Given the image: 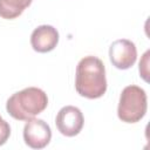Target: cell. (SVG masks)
<instances>
[{
	"label": "cell",
	"instance_id": "obj_1",
	"mask_svg": "<svg viewBox=\"0 0 150 150\" xmlns=\"http://www.w3.org/2000/svg\"><path fill=\"white\" fill-rule=\"evenodd\" d=\"M75 89L79 95L89 100L100 98L105 94V67L98 57L89 55L80 60L75 74Z\"/></svg>",
	"mask_w": 150,
	"mask_h": 150
},
{
	"label": "cell",
	"instance_id": "obj_2",
	"mask_svg": "<svg viewBox=\"0 0 150 150\" xmlns=\"http://www.w3.org/2000/svg\"><path fill=\"white\" fill-rule=\"evenodd\" d=\"M48 105L47 94L36 87L14 93L6 103L7 112L18 121H28L41 114Z\"/></svg>",
	"mask_w": 150,
	"mask_h": 150
},
{
	"label": "cell",
	"instance_id": "obj_3",
	"mask_svg": "<svg viewBox=\"0 0 150 150\" xmlns=\"http://www.w3.org/2000/svg\"><path fill=\"white\" fill-rule=\"evenodd\" d=\"M148 98L143 88L131 84L125 87L120 96L117 116L122 122H139L146 114Z\"/></svg>",
	"mask_w": 150,
	"mask_h": 150
},
{
	"label": "cell",
	"instance_id": "obj_4",
	"mask_svg": "<svg viewBox=\"0 0 150 150\" xmlns=\"http://www.w3.org/2000/svg\"><path fill=\"white\" fill-rule=\"evenodd\" d=\"M55 124L57 130L63 136L74 137L79 135L83 128V114L77 107L66 105L59 110L55 118Z\"/></svg>",
	"mask_w": 150,
	"mask_h": 150
},
{
	"label": "cell",
	"instance_id": "obj_5",
	"mask_svg": "<svg viewBox=\"0 0 150 150\" xmlns=\"http://www.w3.org/2000/svg\"><path fill=\"white\" fill-rule=\"evenodd\" d=\"M52 139L50 127L41 118H29L23 127V141L32 149H43Z\"/></svg>",
	"mask_w": 150,
	"mask_h": 150
},
{
	"label": "cell",
	"instance_id": "obj_6",
	"mask_svg": "<svg viewBox=\"0 0 150 150\" xmlns=\"http://www.w3.org/2000/svg\"><path fill=\"white\" fill-rule=\"evenodd\" d=\"M109 59L117 69L131 68L137 59V49L132 41L128 39H118L114 41L109 48Z\"/></svg>",
	"mask_w": 150,
	"mask_h": 150
},
{
	"label": "cell",
	"instance_id": "obj_7",
	"mask_svg": "<svg viewBox=\"0 0 150 150\" xmlns=\"http://www.w3.org/2000/svg\"><path fill=\"white\" fill-rule=\"evenodd\" d=\"M59 43V32L50 25L36 27L30 35V45L38 53H48Z\"/></svg>",
	"mask_w": 150,
	"mask_h": 150
},
{
	"label": "cell",
	"instance_id": "obj_8",
	"mask_svg": "<svg viewBox=\"0 0 150 150\" xmlns=\"http://www.w3.org/2000/svg\"><path fill=\"white\" fill-rule=\"evenodd\" d=\"M33 0H0V16L12 20L22 14Z\"/></svg>",
	"mask_w": 150,
	"mask_h": 150
},
{
	"label": "cell",
	"instance_id": "obj_9",
	"mask_svg": "<svg viewBox=\"0 0 150 150\" xmlns=\"http://www.w3.org/2000/svg\"><path fill=\"white\" fill-rule=\"evenodd\" d=\"M11 136V127L9 124L0 116V145H4Z\"/></svg>",
	"mask_w": 150,
	"mask_h": 150
},
{
	"label": "cell",
	"instance_id": "obj_10",
	"mask_svg": "<svg viewBox=\"0 0 150 150\" xmlns=\"http://www.w3.org/2000/svg\"><path fill=\"white\" fill-rule=\"evenodd\" d=\"M149 54L150 50H146L143 55V59L139 61V74L143 77L144 81H149L148 80V75H149V70H148V64H149Z\"/></svg>",
	"mask_w": 150,
	"mask_h": 150
}]
</instances>
